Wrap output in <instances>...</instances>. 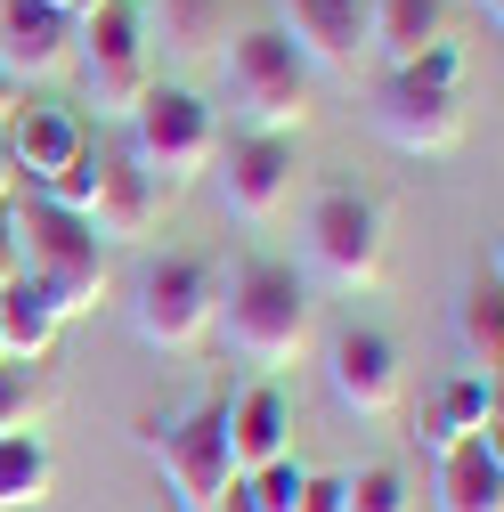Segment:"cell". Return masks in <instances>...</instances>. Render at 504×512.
Wrapping results in <instances>:
<instances>
[{"mask_svg": "<svg viewBox=\"0 0 504 512\" xmlns=\"http://www.w3.org/2000/svg\"><path fill=\"white\" fill-rule=\"evenodd\" d=\"M212 326L228 334V350L244 366H261V382L301 366V350H309V285H301V269L269 261V252L236 261V277L220 285V317Z\"/></svg>", "mask_w": 504, "mask_h": 512, "instance_id": "obj_1", "label": "cell"}, {"mask_svg": "<svg viewBox=\"0 0 504 512\" xmlns=\"http://www.w3.org/2000/svg\"><path fill=\"white\" fill-rule=\"evenodd\" d=\"M9 220H17V261H25V285H41L57 317H82V309H98V301H106V244L90 236V220H82V212L49 204V196H17V204H9Z\"/></svg>", "mask_w": 504, "mask_h": 512, "instance_id": "obj_2", "label": "cell"}, {"mask_svg": "<svg viewBox=\"0 0 504 512\" xmlns=\"http://www.w3.org/2000/svg\"><path fill=\"white\" fill-rule=\"evenodd\" d=\"M220 82H228V106L252 139H285L301 131L309 114V66L293 57V41L277 25H252V33H228L220 41Z\"/></svg>", "mask_w": 504, "mask_h": 512, "instance_id": "obj_3", "label": "cell"}, {"mask_svg": "<svg viewBox=\"0 0 504 512\" xmlns=\"http://www.w3.org/2000/svg\"><path fill=\"white\" fill-rule=\"evenodd\" d=\"M212 155H220V114L196 98V90H147L139 106H131V163L163 187V196H171V187L179 179H196V171H212Z\"/></svg>", "mask_w": 504, "mask_h": 512, "instance_id": "obj_4", "label": "cell"}, {"mask_svg": "<svg viewBox=\"0 0 504 512\" xmlns=\"http://www.w3.org/2000/svg\"><path fill=\"white\" fill-rule=\"evenodd\" d=\"M74 66H82V98L98 114H122L131 122V106L155 90L147 74V33H139V9L131 0H98V9L74 25Z\"/></svg>", "mask_w": 504, "mask_h": 512, "instance_id": "obj_5", "label": "cell"}, {"mask_svg": "<svg viewBox=\"0 0 504 512\" xmlns=\"http://www.w3.org/2000/svg\"><path fill=\"white\" fill-rule=\"evenodd\" d=\"M220 317V269L212 261H155L131 293V326L147 350H196Z\"/></svg>", "mask_w": 504, "mask_h": 512, "instance_id": "obj_6", "label": "cell"}, {"mask_svg": "<svg viewBox=\"0 0 504 512\" xmlns=\"http://www.w3.org/2000/svg\"><path fill=\"white\" fill-rule=\"evenodd\" d=\"M309 261L334 285H374V269H383V220H374V204L358 187H326L309 204Z\"/></svg>", "mask_w": 504, "mask_h": 512, "instance_id": "obj_7", "label": "cell"}, {"mask_svg": "<svg viewBox=\"0 0 504 512\" xmlns=\"http://www.w3.org/2000/svg\"><path fill=\"white\" fill-rule=\"evenodd\" d=\"M326 391H334L342 415H366V423H374V415H391L399 391H407L391 334H374V326H342V334L326 342Z\"/></svg>", "mask_w": 504, "mask_h": 512, "instance_id": "obj_8", "label": "cell"}, {"mask_svg": "<svg viewBox=\"0 0 504 512\" xmlns=\"http://www.w3.org/2000/svg\"><path fill=\"white\" fill-rule=\"evenodd\" d=\"M163 472H171V496L179 512H220L228 488H236V456H228V415L220 407H196L171 439H163Z\"/></svg>", "mask_w": 504, "mask_h": 512, "instance_id": "obj_9", "label": "cell"}, {"mask_svg": "<svg viewBox=\"0 0 504 512\" xmlns=\"http://www.w3.org/2000/svg\"><path fill=\"white\" fill-rule=\"evenodd\" d=\"M374 131H383L399 155H448L464 139V98L423 82V74H391L383 98H374Z\"/></svg>", "mask_w": 504, "mask_h": 512, "instance_id": "obj_10", "label": "cell"}, {"mask_svg": "<svg viewBox=\"0 0 504 512\" xmlns=\"http://www.w3.org/2000/svg\"><path fill=\"white\" fill-rule=\"evenodd\" d=\"M220 163V204H228V220H244V228H269L285 204H293V147L285 139H228V155H212Z\"/></svg>", "mask_w": 504, "mask_h": 512, "instance_id": "obj_11", "label": "cell"}, {"mask_svg": "<svg viewBox=\"0 0 504 512\" xmlns=\"http://www.w3.org/2000/svg\"><path fill=\"white\" fill-rule=\"evenodd\" d=\"M66 66H74V17H57L49 0H0V74L25 90Z\"/></svg>", "mask_w": 504, "mask_h": 512, "instance_id": "obj_12", "label": "cell"}, {"mask_svg": "<svg viewBox=\"0 0 504 512\" xmlns=\"http://www.w3.org/2000/svg\"><path fill=\"white\" fill-rule=\"evenodd\" d=\"M374 0H277V33L293 41L301 66H350L366 49Z\"/></svg>", "mask_w": 504, "mask_h": 512, "instance_id": "obj_13", "label": "cell"}, {"mask_svg": "<svg viewBox=\"0 0 504 512\" xmlns=\"http://www.w3.org/2000/svg\"><path fill=\"white\" fill-rule=\"evenodd\" d=\"M90 236L98 244H139L163 220V187L131 163V155H98V196H90Z\"/></svg>", "mask_w": 504, "mask_h": 512, "instance_id": "obj_14", "label": "cell"}, {"mask_svg": "<svg viewBox=\"0 0 504 512\" xmlns=\"http://www.w3.org/2000/svg\"><path fill=\"white\" fill-rule=\"evenodd\" d=\"M0 147H9L17 179L33 171V187H49L57 171H74V163L90 155V131H82L66 106H17V122L0 131Z\"/></svg>", "mask_w": 504, "mask_h": 512, "instance_id": "obj_15", "label": "cell"}, {"mask_svg": "<svg viewBox=\"0 0 504 512\" xmlns=\"http://www.w3.org/2000/svg\"><path fill=\"white\" fill-rule=\"evenodd\" d=\"M220 415H228V456H236V480L285 456L293 415H285V391H277V382H244V391H236Z\"/></svg>", "mask_w": 504, "mask_h": 512, "instance_id": "obj_16", "label": "cell"}, {"mask_svg": "<svg viewBox=\"0 0 504 512\" xmlns=\"http://www.w3.org/2000/svg\"><path fill=\"white\" fill-rule=\"evenodd\" d=\"M439 512H504V456L496 439H456L439 447Z\"/></svg>", "mask_w": 504, "mask_h": 512, "instance_id": "obj_17", "label": "cell"}, {"mask_svg": "<svg viewBox=\"0 0 504 512\" xmlns=\"http://www.w3.org/2000/svg\"><path fill=\"white\" fill-rule=\"evenodd\" d=\"M456 342H464V366L480 382L504 374V285L496 277H472L464 301H456Z\"/></svg>", "mask_w": 504, "mask_h": 512, "instance_id": "obj_18", "label": "cell"}, {"mask_svg": "<svg viewBox=\"0 0 504 512\" xmlns=\"http://www.w3.org/2000/svg\"><path fill=\"white\" fill-rule=\"evenodd\" d=\"M57 488V456L41 431H9L0 439V512H41Z\"/></svg>", "mask_w": 504, "mask_h": 512, "instance_id": "obj_19", "label": "cell"}, {"mask_svg": "<svg viewBox=\"0 0 504 512\" xmlns=\"http://www.w3.org/2000/svg\"><path fill=\"white\" fill-rule=\"evenodd\" d=\"M57 326H66V317L49 309V293L41 285H0V350L9 358H25V366H41L49 358V342H57Z\"/></svg>", "mask_w": 504, "mask_h": 512, "instance_id": "obj_20", "label": "cell"}, {"mask_svg": "<svg viewBox=\"0 0 504 512\" xmlns=\"http://www.w3.org/2000/svg\"><path fill=\"white\" fill-rule=\"evenodd\" d=\"M439 9H448V0H374L366 49H383L391 66H415V57L439 41Z\"/></svg>", "mask_w": 504, "mask_h": 512, "instance_id": "obj_21", "label": "cell"}, {"mask_svg": "<svg viewBox=\"0 0 504 512\" xmlns=\"http://www.w3.org/2000/svg\"><path fill=\"white\" fill-rule=\"evenodd\" d=\"M423 439H431V447H456V439H496V382H480V374L448 382V399H439V415L423 423Z\"/></svg>", "mask_w": 504, "mask_h": 512, "instance_id": "obj_22", "label": "cell"}, {"mask_svg": "<svg viewBox=\"0 0 504 512\" xmlns=\"http://www.w3.org/2000/svg\"><path fill=\"white\" fill-rule=\"evenodd\" d=\"M163 41L179 57H204V49L228 41V9L220 0H163Z\"/></svg>", "mask_w": 504, "mask_h": 512, "instance_id": "obj_23", "label": "cell"}, {"mask_svg": "<svg viewBox=\"0 0 504 512\" xmlns=\"http://www.w3.org/2000/svg\"><path fill=\"white\" fill-rule=\"evenodd\" d=\"M41 407H49V374L25 366V358H9V366H0V439H9V431H33Z\"/></svg>", "mask_w": 504, "mask_h": 512, "instance_id": "obj_24", "label": "cell"}, {"mask_svg": "<svg viewBox=\"0 0 504 512\" xmlns=\"http://www.w3.org/2000/svg\"><path fill=\"white\" fill-rule=\"evenodd\" d=\"M407 472L399 464H366V472H342V512H407Z\"/></svg>", "mask_w": 504, "mask_h": 512, "instance_id": "obj_25", "label": "cell"}, {"mask_svg": "<svg viewBox=\"0 0 504 512\" xmlns=\"http://www.w3.org/2000/svg\"><path fill=\"white\" fill-rule=\"evenodd\" d=\"M301 480H309V472H301L293 456H277V464H261V472L236 480V504H244V512H293V504H301Z\"/></svg>", "mask_w": 504, "mask_h": 512, "instance_id": "obj_26", "label": "cell"}, {"mask_svg": "<svg viewBox=\"0 0 504 512\" xmlns=\"http://www.w3.org/2000/svg\"><path fill=\"white\" fill-rule=\"evenodd\" d=\"M41 196H49V204H66V212H90V196H98V147H90L74 171H57V179L41 187Z\"/></svg>", "mask_w": 504, "mask_h": 512, "instance_id": "obj_27", "label": "cell"}, {"mask_svg": "<svg viewBox=\"0 0 504 512\" xmlns=\"http://www.w3.org/2000/svg\"><path fill=\"white\" fill-rule=\"evenodd\" d=\"M293 512H342V472H309Z\"/></svg>", "mask_w": 504, "mask_h": 512, "instance_id": "obj_28", "label": "cell"}, {"mask_svg": "<svg viewBox=\"0 0 504 512\" xmlns=\"http://www.w3.org/2000/svg\"><path fill=\"white\" fill-rule=\"evenodd\" d=\"M25 277V261H17V220H9V204H0V285H17Z\"/></svg>", "mask_w": 504, "mask_h": 512, "instance_id": "obj_29", "label": "cell"}, {"mask_svg": "<svg viewBox=\"0 0 504 512\" xmlns=\"http://www.w3.org/2000/svg\"><path fill=\"white\" fill-rule=\"evenodd\" d=\"M17 106H25V90H17L9 74H0V131H9V122H17Z\"/></svg>", "mask_w": 504, "mask_h": 512, "instance_id": "obj_30", "label": "cell"}, {"mask_svg": "<svg viewBox=\"0 0 504 512\" xmlns=\"http://www.w3.org/2000/svg\"><path fill=\"white\" fill-rule=\"evenodd\" d=\"M0 204H17V163H9V147H0Z\"/></svg>", "mask_w": 504, "mask_h": 512, "instance_id": "obj_31", "label": "cell"}, {"mask_svg": "<svg viewBox=\"0 0 504 512\" xmlns=\"http://www.w3.org/2000/svg\"><path fill=\"white\" fill-rule=\"evenodd\" d=\"M49 9H57V17H74V25H82V17L98 9V0H49Z\"/></svg>", "mask_w": 504, "mask_h": 512, "instance_id": "obj_32", "label": "cell"}, {"mask_svg": "<svg viewBox=\"0 0 504 512\" xmlns=\"http://www.w3.org/2000/svg\"><path fill=\"white\" fill-rule=\"evenodd\" d=\"M480 9H488V25H496V17H504V0H480Z\"/></svg>", "mask_w": 504, "mask_h": 512, "instance_id": "obj_33", "label": "cell"}, {"mask_svg": "<svg viewBox=\"0 0 504 512\" xmlns=\"http://www.w3.org/2000/svg\"><path fill=\"white\" fill-rule=\"evenodd\" d=\"M220 512H244V504H236V488H228V504H220Z\"/></svg>", "mask_w": 504, "mask_h": 512, "instance_id": "obj_34", "label": "cell"}, {"mask_svg": "<svg viewBox=\"0 0 504 512\" xmlns=\"http://www.w3.org/2000/svg\"><path fill=\"white\" fill-rule=\"evenodd\" d=\"M155 512H179V504H155Z\"/></svg>", "mask_w": 504, "mask_h": 512, "instance_id": "obj_35", "label": "cell"}, {"mask_svg": "<svg viewBox=\"0 0 504 512\" xmlns=\"http://www.w3.org/2000/svg\"><path fill=\"white\" fill-rule=\"evenodd\" d=\"M0 366H9V350H0Z\"/></svg>", "mask_w": 504, "mask_h": 512, "instance_id": "obj_36", "label": "cell"}, {"mask_svg": "<svg viewBox=\"0 0 504 512\" xmlns=\"http://www.w3.org/2000/svg\"><path fill=\"white\" fill-rule=\"evenodd\" d=\"M131 9H139V0H131Z\"/></svg>", "mask_w": 504, "mask_h": 512, "instance_id": "obj_37", "label": "cell"}]
</instances>
